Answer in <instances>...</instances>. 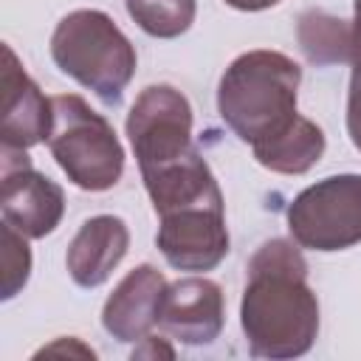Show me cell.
Wrapping results in <instances>:
<instances>
[{
	"mask_svg": "<svg viewBox=\"0 0 361 361\" xmlns=\"http://www.w3.org/2000/svg\"><path fill=\"white\" fill-rule=\"evenodd\" d=\"M240 327L257 358H299L319 336V299L296 240L274 237L248 259Z\"/></svg>",
	"mask_w": 361,
	"mask_h": 361,
	"instance_id": "obj_1",
	"label": "cell"
},
{
	"mask_svg": "<svg viewBox=\"0 0 361 361\" xmlns=\"http://www.w3.org/2000/svg\"><path fill=\"white\" fill-rule=\"evenodd\" d=\"M299 82L302 68L288 54L271 48L245 51L220 76L217 113L240 141L259 147L299 118Z\"/></svg>",
	"mask_w": 361,
	"mask_h": 361,
	"instance_id": "obj_2",
	"label": "cell"
},
{
	"mask_svg": "<svg viewBox=\"0 0 361 361\" xmlns=\"http://www.w3.org/2000/svg\"><path fill=\"white\" fill-rule=\"evenodd\" d=\"M54 65L99 96L118 104L135 76L138 56L124 31L99 8H76L65 14L51 34Z\"/></svg>",
	"mask_w": 361,
	"mask_h": 361,
	"instance_id": "obj_3",
	"label": "cell"
},
{
	"mask_svg": "<svg viewBox=\"0 0 361 361\" xmlns=\"http://www.w3.org/2000/svg\"><path fill=\"white\" fill-rule=\"evenodd\" d=\"M51 102L54 124L48 149L59 169L85 192L113 189L124 175V147L113 124L76 93H59Z\"/></svg>",
	"mask_w": 361,
	"mask_h": 361,
	"instance_id": "obj_4",
	"label": "cell"
},
{
	"mask_svg": "<svg viewBox=\"0 0 361 361\" xmlns=\"http://www.w3.org/2000/svg\"><path fill=\"white\" fill-rule=\"evenodd\" d=\"M290 237L310 251H344L361 243V175H330L302 189L285 212Z\"/></svg>",
	"mask_w": 361,
	"mask_h": 361,
	"instance_id": "obj_5",
	"label": "cell"
},
{
	"mask_svg": "<svg viewBox=\"0 0 361 361\" xmlns=\"http://www.w3.org/2000/svg\"><path fill=\"white\" fill-rule=\"evenodd\" d=\"M138 172L166 166L195 149L192 144V104L172 85H147L124 121Z\"/></svg>",
	"mask_w": 361,
	"mask_h": 361,
	"instance_id": "obj_6",
	"label": "cell"
},
{
	"mask_svg": "<svg viewBox=\"0 0 361 361\" xmlns=\"http://www.w3.org/2000/svg\"><path fill=\"white\" fill-rule=\"evenodd\" d=\"M155 245L164 259L178 271H214L228 254V228L223 197L200 200L192 206L158 214Z\"/></svg>",
	"mask_w": 361,
	"mask_h": 361,
	"instance_id": "obj_7",
	"label": "cell"
},
{
	"mask_svg": "<svg viewBox=\"0 0 361 361\" xmlns=\"http://www.w3.org/2000/svg\"><path fill=\"white\" fill-rule=\"evenodd\" d=\"M0 214L23 237L42 240L62 223L65 192L56 180L37 172L25 152L3 149Z\"/></svg>",
	"mask_w": 361,
	"mask_h": 361,
	"instance_id": "obj_8",
	"label": "cell"
},
{
	"mask_svg": "<svg viewBox=\"0 0 361 361\" xmlns=\"http://www.w3.org/2000/svg\"><path fill=\"white\" fill-rule=\"evenodd\" d=\"M226 324V296L214 279L183 276L166 285L158 327L189 347L212 344Z\"/></svg>",
	"mask_w": 361,
	"mask_h": 361,
	"instance_id": "obj_9",
	"label": "cell"
},
{
	"mask_svg": "<svg viewBox=\"0 0 361 361\" xmlns=\"http://www.w3.org/2000/svg\"><path fill=\"white\" fill-rule=\"evenodd\" d=\"M51 124H54V102L45 99L39 85L25 73L11 45H3V107H0L3 149L25 152L48 141Z\"/></svg>",
	"mask_w": 361,
	"mask_h": 361,
	"instance_id": "obj_10",
	"label": "cell"
},
{
	"mask_svg": "<svg viewBox=\"0 0 361 361\" xmlns=\"http://www.w3.org/2000/svg\"><path fill=\"white\" fill-rule=\"evenodd\" d=\"M166 276L144 262L121 276L102 307V327L121 344H133L158 327L161 302L166 293Z\"/></svg>",
	"mask_w": 361,
	"mask_h": 361,
	"instance_id": "obj_11",
	"label": "cell"
},
{
	"mask_svg": "<svg viewBox=\"0 0 361 361\" xmlns=\"http://www.w3.org/2000/svg\"><path fill=\"white\" fill-rule=\"evenodd\" d=\"M127 248H130V228L121 217L116 214L87 217L68 243V254H65L68 274L79 288H99L113 276L118 262L127 257Z\"/></svg>",
	"mask_w": 361,
	"mask_h": 361,
	"instance_id": "obj_12",
	"label": "cell"
},
{
	"mask_svg": "<svg viewBox=\"0 0 361 361\" xmlns=\"http://www.w3.org/2000/svg\"><path fill=\"white\" fill-rule=\"evenodd\" d=\"M327 138L322 133V127L305 116H299L282 135L251 147L254 158L259 166L279 172V175H305L307 169H313L319 164V158L324 155Z\"/></svg>",
	"mask_w": 361,
	"mask_h": 361,
	"instance_id": "obj_13",
	"label": "cell"
},
{
	"mask_svg": "<svg viewBox=\"0 0 361 361\" xmlns=\"http://www.w3.org/2000/svg\"><path fill=\"white\" fill-rule=\"evenodd\" d=\"M296 39L313 65L353 62V23L336 14L319 8L302 11L296 23Z\"/></svg>",
	"mask_w": 361,
	"mask_h": 361,
	"instance_id": "obj_14",
	"label": "cell"
},
{
	"mask_svg": "<svg viewBox=\"0 0 361 361\" xmlns=\"http://www.w3.org/2000/svg\"><path fill=\"white\" fill-rule=\"evenodd\" d=\"M124 6L133 23L155 39L186 34L197 14V0H124Z\"/></svg>",
	"mask_w": 361,
	"mask_h": 361,
	"instance_id": "obj_15",
	"label": "cell"
},
{
	"mask_svg": "<svg viewBox=\"0 0 361 361\" xmlns=\"http://www.w3.org/2000/svg\"><path fill=\"white\" fill-rule=\"evenodd\" d=\"M25 240L28 237H23L8 223L0 226V257H3V288H0V299L3 302L14 299L25 288V282L31 276V248H28Z\"/></svg>",
	"mask_w": 361,
	"mask_h": 361,
	"instance_id": "obj_16",
	"label": "cell"
},
{
	"mask_svg": "<svg viewBox=\"0 0 361 361\" xmlns=\"http://www.w3.org/2000/svg\"><path fill=\"white\" fill-rule=\"evenodd\" d=\"M350 90H347V135L361 152V59L350 62Z\"/></svg>",
	"mask_w": 361,
	"mask_h": 361,
	"instance_id": "obj_17",
	"label": "cell"
},
{
	"mask_svg": "<svg viewBox=\"0 0 361 361\" xmlns=\"http://www.w3.org/2000/svg\"><path fill=\"white\" fill-rule=\"evenodd\" d=\"M158 355H164V358H175V350L166 344L164 336H152V333H147L144 338H138V344H135V350H133V358H158Z\"/></svg>",
	"mask_w": 361,
	"mask_h": 361,
	"instance_id": "obj_18",
	"label": "cell"
},
{
	"mask_svg": "<svg viewBox=\"0 0 361 361\" xmlns=\"http://www.w3.org/2000/svg\"><path fill=\"white\" fill-rule=\"evenodd\" d=\"M54 353H68V355H79V358H96V353L87 347V344H82L79 338H73V336H68V338H56L54 344H48V347H42L37 355H54Z\"/></svg>",
	"mask_w": 361,
	"mask_h": 361,
	"instance_id": "obj_19",
	"label": "cell"
},
{
	"mask_svg": "<svg viewBox=\"0 0 361 361\" xmlns=\"http://www.w3.org/2000/svg\"><path fill=\"white\" fill-rule=\"evenodd\" d=\"M353 59H361V0L353 6Z\"/></svg>",
	"mask_w": 361,
	"mask_h": 361,
	"instance_id": "obj_20",
	"label": "cell"
},
{
	"mask_svg": "<svg viewBox=\"0 0 361 361\" xmlns=\"http://www.w3.org/2000/svg\"><path fill=\"white\" fill-rule=\"evenodd\" d=\"M223 3L237 8V11H265V8L276 6L279 0H223Z\"/></svg>",
	"mask_w": 361,
	"mask_h": 361,
	"instance_id": "obj_21",
	"label": "cell"
}]
</instances>
